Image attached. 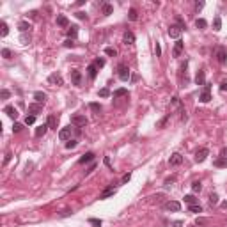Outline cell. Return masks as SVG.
I'll return each instance as SVG.
<instances>
[{
    "label": "cell",
    "instance_id": "25",
    "mask_svg": "<svg viewBox=\"0 0 227 227\" xmlns=\"http://www.w3.org/2000/svg\"><path fill=\"white\" fill-rule=\"evenodd\" d=\"M76 34H78V27H76V25H71V27H69V30H68L69 39H75V37H76Z\"/></svg>",
    "mask_w": 227,
    "mask_h": 227
},
{
    "label": "cell",
    "instance_id": "45",
    "mask_svg": "<svg viewBox=\"0 0 227 227\" xmlns=\"http://www.w3.org/2000/svg\"><path fill=\"white\" fill-rule=\"evenodd\" d=\"M100 96H101V98H108V96H110V91H108L107 87H103V89L100 91Z\"/></svg>",
    "mask_w": 227,
    "mask_h": 227
},
{
    "label": "cell",
    "instance_id": "37",
    "mask_svg": "<svg viewBox=\"0 0 227 227\" xmlns=\"http://www.w3.org/2000/svg\"><path fill=\"white\" fill-rule=\"evenodd\" d=\"M185 202L192 206V204H197V199H195L194 195H185Z\"/></svg>",
    "mask_w": 227,
    "mask_h": 227
},
{
    "label": "cell",
    "instance_id": "34",
    "mask_svg": "<svg viewBox=\"0 0 227 227\" xmlns=\"http://www.w3.org/2000/svg\"><path fill=\"white\" fill-rule=\"evenodd\" d=\"M213 165H215V167H227V160H225V158H218V160L213 162Z\"/></svg>",
    "mask_w": 227,
    "mask_h": 227
},
{
    "label": "cell",
    "instance_id": "14",
    "mask_svg": "<svg viewBox=\"0 0 227 227\" xmlns=\"http://www.w3.org/2000/svg\"><path fill=\"white\" fill-rule=\"evenodd\" d=\"M41 112H43V105H39V103L29 105V113H30V115H37V113H41Z\"/></svg>",
    "mask_w": 227,
    "mask_h": 227
},
{
    "label": "cell",
    "instance_id": "11",
    "mask_svg": "<svg viewBox=\"0 0 227 227\" xmlns=\"http://www.w3.org/2000/svg\"><path fill=\"white\" fill-rule=\"evenodd\" d=\"M48 82L52 83V85H62V83H64V80H62V76L59 75V73H53V75H50V76H48Z\"/></svg>",
    "mask_w": 227,
    "mask_h": 227
},
{
    "label": "cell",
    "instance_id": "32",
    "mask_svg": "<svg viewBox=\"0 0 227 227\" xmlns=\"http://www.w3.org/2000/svg\"><path fill=\"white\" fill-rule=\"evenodd\" d=\"M128 18H130V21H137V18H138V12H137V9H135V7H131V9H130Z\"/></svg>",
    "mask_w": 227,
    "mask_h": 227
},
{
    "label": "cell",
    "instance_id": "48",
    "mask_svg": "<svg viewBox=\"0 0 227 227\" xmlns=\"http://www.w3.org/2000/svg\"><path fill=\"white\" fill-rule=\"evenodd\" d=\"M0 96H2V100H7L11 96V93L7 91V89H2V93H0Z\"/></svg>",
    "mask_w": 227,
    "mask_h": 227
},
{
    "label": "cell",
    "instance_id": "46",
    "mask_svg": "<svg viewBox=\"0 0 227 227\" xmlns=\"http://www.w3.org/2000/svg\"><path fill=\"white\" fill-rule=\"evenodd\" d=\"M169 117H170V113H167L165 117H163V119H162V121L158 123V128H163V126H165V123L169 121Z\"/></svg>",
    "mask_w": 227,
    "mask_h": 227
},
{
    "label": "cell",
    "instance_id": "54",
    "mask_svg": "<svg viewBox=\"0 0 227 227\" xmlns=\"http://www.w3.org/2000/svg\"><path fill=\"white\" fill-rule=\"evenodd\" d=\"M220 156H222V158H225V160H227V147H224V149L220 151Z\"/></svg>",
    "mask_w": 227,
    "mask_h": 227
},
{
    "label": "cell",
    "instance_id": "15",
    "mask_svg": "<svg viewBox=\"0 0 227 227\" xmlns=\"http://www.w3.org/2000/svg\"><path fill=\"white\" fill-rule=\"evenodd\" d=\"M71 82L75 83V85H82V73L78 71V69L71 71Z\"/></svg>",
    "mask_w": 227,
    "mask_h": 227
},
{
    "label": "cell",
    "instance_id": "60",
    "mask_svg": "<svg viewBox=\"0 0 227 227\" xmlns=\"http://www.w3.org/2000/svg\"><path fill=\"white\" fill-rule=\"evenodd\" d=\"M222 208H224V209H227V202H222Z\"/></svg>",
    "mask_w": 227,
    "mask_h": 227
},
{
    "label": "cell",
    "instance_id": "50",
    "mask_svg": "<svg viewBox=\"0 0 227 227\" xmlns=\"http://www.w3.org/2000/svg\"><path fill=\"white\" fill-rule=\"evenodd\" d=\"M64 46H66V48H73V46H75V43H73V39H68V41L64 43Z\"/></svg>",
    "mask_w": 227,
    "mask_h": 227
},
{
    "label": "cell",
    "instance_id": "30",
    "mask_svg": "<svg viewBox=\"0 0 227 227\" xmlns=\"http://www.w3.org/2000/svg\"><path fill=\"white\" fill-rule=\"evenodd\" d=\"M126 94H128V91H126L124 87H121V89L113 91V98H123V96H126Z\"/></svg>",
    "mask_w": 227,
    "mask_h": 227
},
{
    "label": "cell",
    "instance_id": "31",
    "mask_svg": "<svg viewBox=\"0 0 227 227\" xmlns=\"http://www.w3.org/2000/svg\"><path fill=\"white\" fill-rule=\"evenodd\" d=\"M188 209H190V213H195V215L202 213V206H199V204H192V206L188 208Z\"/></svg>",
    "mask_w": 227,
    "mask_h": 227
},
{
    "label": "cell",
    "instance_id": "8",
    "mask_svg": "<svg viewBox=\"0 0 227 227\" xmlns=\"http://www.w3.org/2000/svg\"><path fill=\"white\" fill-rule=\"evenodd\" d=\"M208 155H209V151H208L206 147H202V149H199L195 153V162H199V163H202L204 160L208 158Z\"/></svg>",
    "mask_w": 227,
    "mask_h": 227
},
{
    "label": "cell",
    "instance_id": "19",
    "mask_svg": "<svg viewBox=\"0 0 227 227\" xmlns=\"http://www.w3.org/2000/svg\"><path fill=\"white\" fill-rule=\"evenodd\" d=\"M4 112L7 113L9 117H12V119H16V117H18V110H16V108H14L12 105H7V107L4 108Z\"/></svg>",
    "mask_w": 227,
    "mask_h": 227
},
{
    "label": "cell",
    "instance_id": "58",
    "mask_svg": "<svg viewBox=\"0 0 227 227\" xmlns=\"http://www.w3.org/2000/svg\"><path fill=\"white\" fill-rule=\"evenodd\" d=\"M105 165H107V167H110V158H108V156L105 158Z\"/></svg>",
    "mask_w": 227,
    "mask_h": 227
},
{
    "label": "cell",
    "instance_id": "5",
    "mask_svg": "<svg viewBox=\"0 0 227 227\" xmlns=\"http://www.w3.org/2000/svg\"><path fill=\"white\" fill-rule=\"evenodd\" d=\"M75 131V128L71 126H66V128H62L61 131H59V138L61 140H71V133Z\"/></svg>",
    "mask_w": 227,
    "mask_h": 227
},
{
    "label": "cell",
    "instance_id": "47",
    "mask_svg": "<svg viewBox=\"0 0 227 227\" xmlns=\"http://www.w3.org/2000/svg\"><path fill=\"white\" fill-rule=\"evenodd\" d=\"M75 16H76V18H78V20H87V14H85V12H83V11H78V12H76V14H75Z\"/></svg>",
    "mask_w": 227,
    "mask_h": 227
},
{
    "label": "cell",
    "instance_id": "51",
    "mask_svg": "<svg viewBox=\"0 0 227 227\" xmlns=\"http://www.w3.org/2000/svg\"><path fill=\"white\" fill-rule=\"evenodd\" d=\"M155 52H156V57H160L162 55V48H160V44L156 43V46H155Z\"/></svg>",
    "mask_w": 227,
    "mask_h": 227
},
{
    "label": "cell",
    "instance_id": "33",
    "mask_svg": "<svg viewBox=\"0 0 227 227\" xmlns=\"http://www.w3.org/2000/svg\"><path fill=\"white\" fill-rule=\"evenodd\" d=\"M29 29H30V25H29L27 21H20V23H18V30L20 32H27Z\"/></svg>",
    "mask_w": 227,
    "mask_h": 227
},
{
    "label": "cell",
    "instance_id": "52",
    "mask_svg": "<svg viewBox=\"0 0 227 227\" xmlns=\"http://www.w3.org/2000/svg\"><path fill=\"white\" fill-rule=\"evenodd\" d=\"M174 181H176V177H169V179H165V186H170Z\"/></svg>",
    "mask_w": 227,
    "mask_h": 227
},
{
    "label": "cell",
    "instance_id": "17",
    "mask_svg": "<svg viewBox=\"0 0 227 227\" xmlns=\"http://www.w3.org/2000/svg\"><path fill=\"white\" fill-rule=\"evenodd\" d=\"M46 124H48V128L50 130H57V124H59V117H55V115H48V121H46Z\"/></svg>",
    "mask_w": 227,
    "mask_h": 227
},
{
    "label": "cell",
    "instance_id": "38",
    "mask_svg": "<svg viewBox=\"0 0 227 227\" xmlns=\"http://www.w3.org/2000/svg\"><path fill=\"white\" fill-rule=\"evenodd\" d=\"M94 66H96V68H98V69H100V68H103L105 66V59H101V57H98V59H96V61L93 62Z\"/></svg>",
    "mask_w": 227,
    "mask_h": 227
},
{
    "label": "cell",
    "instance_id": "57",
    "mask_svg": "<svg viewBox=\"0 0 227 227\" xmlns=\"http://www.w3.org/2000/svg\"><path fill=\"white\" fill-rule=\"evenodd\" d=\"M202 7H204V2H197V4H195V9H197V11L202 9Z\"/></svg>",
    "mask_w": 227,
    "mask_h": 227
},
{
    "label": "cell",
    "instance_id": "23",
    "mask_svg": "<svg viewBox=\"0 0 227 227\" xmlns=\"http://www.w3.org/2000/svg\"><path fill=\"white\" fill-rule=\"evenodd\" d=\"M87 73H89V78H91V80H94V78H96V75H98V68H96L94 64H89Z\"/></svg>",
    "mask_w": 227,
    "mask_h": 227
},
{
    "label": "cell",
    "instance_id": "43",
    "mask_svg": "<svg viewBox=\"0 0 227 227\" xmlns=\"http://www.w3.org/2000/svg\"><path fill=\"white\" fill-rule=\"evenodd\" d=\"M209 204H211V206H213V204H218V195L217 194H211V195H209Z\"/></svg>",
    "mask_w": 227,
    "mask_h": 227
},
{
    "label": "cell",
    "instance_id": "6",
    "mask_svg": "<svg viewBox=\"0 0 227 227\" xmlns=\"http://www.w3.org/2000/svg\"><path fill=\"white\" fill-rule=\"evenodd\" d=\"M183 48H185V43H183V39H177V41H176V44H174V50H172V55H174V57H181Z\"/></svg>",
    "mask_w": 227,
    "mask_h": 227
},
{
    "label": "cell",
    "instance_id": "41",
    "mask_svg": "<svg viewBox=\"0 0 227 227\" xmlns=\"http://www.w3.org/2000/svg\"><path fill=\"white\" fill-rule=\"evenodd\" d=\"M89 224L94 227H101V220L100 218H89Z\"/></svg>",
    "mask_w": 227,
    "mask_h": 227
},
{
    "label": "cell",
    "instance_id": "36",
    "mask_svg": "<svg viewBox=\"0 0 227 227\" xmlns=\"http://www.w3.org/2000/svg\"><path fill=\"white\" fill-rule=\"evenodd\" d=\"M2 57L9 61V59H12V52H11L9 48H4V50H2Z\"/></svg>",
    "mask_w": 227,
    "mask_h": 227
},
{
    "label": "cell",
    "instance_id": "55",
    "mask_svg": "<svg viewBox=\"0 0 227 227\" xmlns=\"http://www.w3.org/2000/svg\"><path fill=\"white\" fill-rule=\"evenodd\" d=\"M130 179H131V174H130V172H128V174L124 176L123 177V183H128V181H130Z\"/></svg>",
    "mask_w": 227,
    "mask_h": 227
},
{
    "label": "cell",
    "instance_id": "24",
    "mask_svg": "<svg viewBox=\"0 0 227 227\" xmlns=\"http://www.w3.org/2000/svg\"><path fill=\"white\" fill-rule=\"evenodd\" d=\"M101 7H103V14H105V16H110V14H112L113 7L110 5V4H107V2H101Z\"/></svg>",
    "mask_w": 227,
    "mask_h": 227
},
{
    "label": "cell",
    "instance_id": "3",
    "mask_svg": "<svg viewBox=\"0 0 227 227\" xmlns=\"http://www.w3.org/2000/svg\"><path fill=\"white\" fill-rule=\"evenodd\" d=\"M181 32H183V29H181L179 25H170V27H169V36L174 37L176 41L181 39Z\"/></svg>",
    "mask_w": 227,
    "mask_h": 227
},
{
    "label": "cell",
    "instance_id": "26",
    "mask_svg": "<svg viewBox=\"0 0 227 227\" xmlns=\"http://www.w3.org/2000/svg\"><path fill=\"white\" fill-rule=\"evenodd\" d=\"M195 27L202 30V29H206V27H208V21L202 20V18H197V20H195Z\"/></svg>",
    "mask_w": 227,
    "mask_h": 227
},
{
    "label": "cell",
    "instance_id": "9",
    "mask_svg": "<svg viewBox=\"0 0 227 227\" xmlns=\"http://www.w3.org/2000/svg\"><path fill=\"white\" fill-rule=\"evenodd\" d=\"M217 61L220 62V64H225L227 62V50L224 48V46H220L217 52Z\"/></svg>",
    "mask_w": 227,
    "mask_h": 227
},
{
    "label": "cell",
    "instance_id": "10",
    "mask_svg": "<svg viewBox=\"0 0 227 227\" xmlns=\"http://www.w3.org/2000/svg\"><path fill=\"white\" fill-rule=\"evenodd\" d=\"M46 93H43V91H36L34 93V100H36V103H39V105H44L46 103Z\"/></svg>",
    "mask_w": 227,
    "mask_h": 227
},
{
    "label": "cell",
    "instance_id": "28",
    "mask_svg": "<svg viewBox=\"0 0 227 227\" xmlns=\"http://www.w3.org/2000/svg\"><path fill=\"white\" fill-rule=\"evenodd\" d=\"M222 29V20H220V16H215V20H213V30H220Z\"/></svg>",
    "mask_w": 227,
    "mask_h": 227
},
{
    "label": "cell",
    "instance_id": "18",
    "mask_svg": "<svg viewBox=\"0 0 227 227\" xmlns=\"http://www.w3.org/2000/svg\"><path fill=\"white\" fill-rule=\"evenodd\" d=\"M115 192H117V190H115V186H108V188H105L103 192H101L100 199H108V197H112Z\"/></svg>",
    "mask_w": 227,
    "mask_h": 227
},
{
    "label": "cell",
    "instance_id": "22",
    "mask_svg": "<svg viewBox=\"0 0 227 227\" xmlns=\"http://www.w3.org/2000/svg\"><path fill=\"white\" fill-rule=\"evenodd\" d=\"M48 130H50L48 124H41V126H37V128H36V137H43Z\"/></svg>",
    "mask_w": 227,
    "mask_h": 227
},
{
    "label": "cell",
    "instance_id": "39",
    "mask_svg": "<svg viewBox=\"0 0 227 227\" xmlns=\"http://www.w3.org/2000/svg\"><path fill=\"white\" fill-rule=\"evenodd\" d=\"M89 107H91V110H93V112H96V113L101 112V105H100V103H91Z\"/></svg>",
    "mask_w": 227,
    "mask_h": 227
},
{
    "label": "cell",
    "instance_id": "27",
    "mask_svg": "<svg viewBox=\"0 0 227 227\" xmlns=\"http://www.w3.org/2000/svg\"><path fill=\"white\" fill-rule=\"evenodd\" d=\"M201 190H202V183H201V181H194V183H192V192H194V194H199Z\"/></svg>",
    "mask_w": 227,
    "mask_h": 227
},
{
    "label": "cell",
    "instance_id": "29",
    "mask_svg": "<svg viewBox=\"0 0 227 227\" xmlns=\"http://www.w3.org/2000/svg\"><path fill=\"white\" fill-rule=\"evenodd\" d=\"M7 32H9V27H7V23H5V21H2V23H0V36L4 37V36H7Z\"/></svg>",
    "mask_w": 227,
    "mask_h": 227
},
{
    "label": "cell",
    "instance_id": "1",
    "mask_svg": "<svg viewBox=\"0 0 227 227\" xmlns=\"http://www.w3.org/2000/svg\"><path fill=\"white\" fill-rule=\"evenodd\" d=\"M87 123H89L87 117L82 115V113H75V115H71V124H73V126H76V128H83Z\"/></svg>",
    "mask_w": 227,
    "mask_h": 227
},
{
    "label": "cell",
    "instance_id": "4",
    "mask_svg": "<svg viewBox=\"0 0 227 227\" xmlns=\"http://www.w3.org/2000/svg\"><path fill=\"white\" fill-rule=\"evenodd\" d=\"M209 91H211V85H209V83H204V89H202V93H201V96H199V100H201L202 103H208V101L211 100Z\"/></svg>",
    "mask_w": 227,
    "mask_h": 227
},
{
    "label": "cell",
    "instance_id": "59",
    "mask_svg": "<svg viewBox=\"0 0 227 227\" xmlns=\"http://www.w3.org/2000/svg\"><path fill=\"white\" fill-rule=\"evenodd\" d=\"M183 225V222H174V227H181Z\"/></svg>",
    "mask_w": 227,
    "mask_h": 227
},
{
    "label": "cell",
    "instance_id": "13",
    "mask_svg": "<svg viewBox=\"0 0 227 227\" xmlns=\"http://www.w3.org/2000/svg\"><path fill=\"white\" fill-rule=\"evenodd\" d=\"M195 83L197 85H204V83H206V71H204V69H199V71H197Z\"/></svg>",
    "mask_w": 227,
    "mask_h": 227
},
{
    "label": "cell",
    "instance_id": "16",
    "mask_svg": "<svg viewBox=\"0 0 227 227\" xmlns=\"http://www.w3.org/2000/svg\"><path fill=\"white\" fill-rule=\"evenodd\" d=\"M165 209L167 211H179V209H181V204H179L177 201H169L165 204Z\"/></svg>",
    "mask_w": 227,
    "mask_h": 227
},
{
    "label": "cell",
    "instance_id": "56",
    "mask_svg": "<svg viewBox=\"0 0 227 227\" xmlns=\"http://www.w3.org/2000/svg\"><path fill=\"white\" fill-rule=\"evenodd\" d=\"M220 91H224V93L227 91V82H222V83H220Z\"/></svg>",
    "mask_w": 227,
    "mask_h": 227
},
{
    "label": "cell",
    "instance_id": "35",
    "mask_svg": "<svg viewBox=\"0 0 227 227\" xmlns=\"http://www.w3.org/2000/svg\"><path fill=\"white\" fill-rule=\"evenodd\" d=\"M105 53H107L108 57H115V55H117V50L112 48V46H107V48H105Z\"/></svg>",
    "mask_w": 227,
    "mask_h": 227
},
{
    "label": "cell",
    "instance_id": "21",
    "mask_svg": "<svg viewBox=\"0 0 227 227\" xmlns=\"http://www.w3.org/2000/svg\"><path fill=\"white\" fill-rule=\"evenodd\" d=\"M57 25H59V27H69V20H68L64 14H59V16H57Z\"/></svg>",
    "mask_w": 227,
    "mask_h": 227
},
{
    "label": "cell",
    "instance_id": "44",
    "mask_svg": "<svg viewBox=\"0 0 227 227\" xmlns=\"http://www.w3.org/2000/svg\"><path fill=\"white\" fill-rule=\"evenodd\" d=\"M36 123V115H27L25 117V124H34Z\"/></svg>",
    "mask_w": 227,
    "mask_h": 227
},
{
    "label": "cell",
    "instance_id": "42",
    "mask_svg": "<svg viewBox=\"0 0 227 227\" xmlns=\"http://www.w3.org/2000/svg\"><path fill=\"white\" fill-rule=\"evenodd\" d=\"M21 130H23V124H20V123H14V124H12V131H14V133H20Z\"/></svg>",
    "mask_w": 227,
    "mask_h": 227
},
{
    "label": "cell",
    "instance_id": "53",
    "mask_svg": "<svg viewBox=\"0 0 227 227\" xmlns=\"http://www.w3.org/2000/svg\"><path fill=\"white\" fill-rule=\"evenodd\" d=\"M71 213H73L71 209H64V211L61 213V217H68V215H71Z\"/></svg>",
    "mask_w": 227,
    "mask_h": 227
},
{
    "label": "cell",
    "instance_id": "2",
    "mask_svg": "<svg viewBox=\"0 0 227 227\" xmlns=\"http://www.w3.org/2000/svg\"><path fill=\"white\" fill-rule=\"evenodd\" d=\"M117 75H119V78H121L123 82H126L131 73H130V68H128L126 64H119V66H117Z\"/></svg>",
    "mask_w": 227,
    "mask_h": 227
},
{
    "label": "cell",
    "instance_id": "49",
    "mask_svg": "<svg viewBox=\"0 0 227 227\" xmlns=\"http://www.w3.org/2000/svg\"><path fill=\"white\" fill-rule=\"evenodd\" d=\"M20 41L23 43V44H29V43H30V37H27V36H21Z\"/></svg>",
    "mask_w": 227,
    "mask_h": 227
},
{
    "label": "cell",
    "instance_id": "20",
    "mask_svg": "<svg viewBox=\"0 0 227 227\" xmlns=\"http://www.w3.org/2000/svg\"><path fill=\"white\" fill-rule=\"evenodd\" d=\"M93 160H94V153H85V155H82V158L78 160V163L83 165V163H89V162H93Z\"/></svg>",
    "mask_w": 227,
    "mask_h": 227
},
{
    "label": "cell",
    "instance_id": "40",
    "mask_svg": "<svg viewBox=\"0 0 227 227\" xmlns=\"http://www.w3.org/2000/svg\"><path fill=\"white\" fill-rule=\"evenodd\" d=\"M76 144H78V142H76L75 138H71V140H68V142H66V149H75V147H76Z\"/></svg>",
    "mask_w": 227,
    "mask_h": 227
},
{
    "label": "cell",
    "instance_id": "7",
    "mask_svg": "<svg viewBox=\"0 0 227 227\" xmlns=\"http://www.w3.org/2000/svg\"><path fill=\"white\" fill-rule=\"evenodd\" d=\"M123 43L124 44H130V46H131V44H135V34L131 30H126L123 34Z\"/></svg>",
    "mask_w": 227,
    "mask_h": 227
},
{
    "label": "cell",
    "instance_id": "12",
    "mask_svg": "<svg viewBox=\"0 0 227 227\" xmlns=\"http://www.w3.org/2000/svg\"><path fill=\"white\" fill-rule=\"evenodd\" d=\"M169 163L172 167H177V165H181L183 163V156L179 155V153H174V155L170 156V160H169Z\"/></svg>",
    "mask_w": 227,
    "mask_h": 227
}]
</instances>
